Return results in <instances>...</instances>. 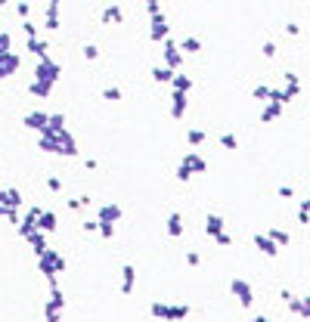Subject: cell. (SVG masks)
<instances>
[{
	"label": "cell",
	"mask_w": 310,
	"mask_h": 322,
	"mask_svg": "<svg viewBox=\"0 0 310 322\" xmlns=\"http://www.w3.org/2000/svg\"><path fill=\"white\" fill-rule=\"evenodd\" d=\"M152 38L155 40H165L168 38V19L162 13H155V19H152Z\"/></svg>",
	"instance_id": "obj_9"
},
{
	"label": "cell",
	"mask_w": 310,
	"mask_h": 322,
	"mask_svg": "<svg viewBox=\"0 0 310 322\" xmlns=\"http://www.w3.org/2000/svg\"><path fill=\"white\" fill-rule=\"evenodd\" d=\"M171 78H174V72H171V68H155V80H158V84H168Z\"/></svg>",
	"instance_id": "obj_23"
},
{
	"label": "cell",
	"mask_w": 310,
	"mask_h": 322,
	"mask_svg": "<svg viewBox=\"0 0 310 322\" xmlns=\"http://www.w3.org/2000/svg\"><path fill=\"white\" fill-rule=\"evenodd\" d=\"M189 177H192V170H189L186 164H180V170H177V180H180V183H186Z\"/></svg>",
	"instance_id": "obj_27"
},
{
	"label": "cell",
	"mask_w": 310,
	"mask_h": 322,
	"mask_svg": "<svg viewBox=\"0 0 310 322\" xmlns=\"http://www.w3.org/2000/svg\"><path fill=\"white\" fill-rule=\"evenodd\" d=\"M298 223L307 226V223H310V211H298Z\"/></svg>",
	"instance_id": "obj_32"
},
{
	"label": "cell",
	"mask_w": 310,
	"mask_h": 322,
	"mask_svg": "<svg viewBox=\"0 0 310 322\" xmlns=\"http://www.w3.org/2000/svg\"><path fill=\"white\" fill-rule=\"evenodd\" d=\"M152 313L162 316V319H186L189 316V307H165V304H155Z\"/></svg>",
	"instance_id": "obj_4"
},
{
	"label": "cell",
	"mask_w": 310,
	"mask_h": 322,
	"mask_svg": "<svg viewBox=\"0 0 310 322\" xmlns=\"http://www.w3.org/2000/svg\"><path fill=\"white\" fill-rule=\"evenodd\" d=\"M84 56H87V59H96L99 50H96V47H84Z\"/></svg>",
	"instance_id": "obj_34"
},
{
	"label": "cell",
	"mask_w": 310,
	"mask_h": 322,
	"mask_svg": "<svg viewBox=\"0 0 310 322\" xmlns=\"http://www.w3.org/2000/svg\"><path fill=\"white\" fill-rule=\"evenodd\" d=\"M186 140H189V146H202V143H205V130H199V127H196V130H189V133H186Z\"/></svg>",
	"instance_id": "obj_20"
},
{
	"label": "cell",
	"mask_w": 310,
	"mask_h": 322,
	"mask_svg": "<svg viewBox=\"0 0 310 322\" xmlns=\"http://www.w3.org/2000/svg\"><path fill=\"white\" fill-rule=\"evenodd\" d=\"M267 236H270L273 242H276L279 248H285V245H292V236L285 233V229H279V226H270V229H267Z\"/></svg>",
	"instance_id": "obj_10"
},
{
	"label": "cell",
	"mask_w": 310,
	"mask_h": 322,
	"mask_svg": "<svg viewBox=\"0 0 310 322\" xmlns=\"http://www.w3.org/2000/svg\"><path fill=\"white\" fill-rule=\"evenodd\" d=\"M131 285H133V270L124 267V291H131Z\"/></svg>",
	"instance_id": "obj_26"
},
{
	"label": "cell",
	"mask_w": 310,
	"mask_h": 322,
	"mask_svg": "<svg viewBox=\"0 0 310 322\" xmlns=\"http://www.w3.org/2000/svg\"><path fill=\"white\" fill-rule=\"evenodd\" d=\"M180 233H183V217H180V214H171V217H168V236L177 239Z\"/></svg>",
	"instance_id": "obj_12"
},
{
	"label": "cell",
	"mask_w": 310,
	"mask_h": 322,
	"mask_svg": "<svg viewBox=\"0 0 310 322\" xmlns=\"http://www.w3.org/2000/svg\"><path fill=\"white\" fill-rule=\"evenodd\" d=\"M255 248L261 251V254H267V257H276L279 254V245L267 233H255Z\"/></svg>",
	"instance_id": "obj_3"
},
{
	"label": "cell",
	"mask_w": 310,
	"mask_h": 322,
	"mask_svg": "<svg viewBox=\"0 0 310 322\" xmlns=\"http://www.w3.org/2000/svg\"><path fill=\"white\" fill-rule=\"evenodd\" d=\"M56 72H59V68H56L53 62H44V65L38 68V78H41V80H44V78H47V80H53V78H56Z\"/></svg>",
	"instance_id": "obj_14"
},
{
	"label": "cell",
	"mask_w": 310,
	"mask_h": 322,
	"mask_svg": "<svg viewBox=\"0 0 310 322\" xmlns=\"http://www.w3.org/2000/svg\"><path fill=\"white\" fill-rule=\"evenodd\" d=\"M180 50H186V53H199V50H202V40H199V38H186V40L180 43Z\"/></svg>",
	"instance_id": "obj_15"
},
{
	"label": "cell",
	"mask_w": 310,
	"mask_h": 322,
	"mask_svg": "<svg viewBox=\"0 0 310 322\" xmlns=\"http://www.w3.org/2000/svg\"><path fill=\"white\" fill-rule=\"evenodd\" d=\"M282 112H285V106H279V102H264V109H261V124H273V121H279V118H282Z\"/></svg>",
	"instance_id": "obj_5"
},
{
	"label": "cell",
	"mask_w": 310,
	"mask_h": 322,
	"mask_svg": "<svg viewBox=\"0 0 310 322\" xmlns=\"http://www.w3.org/2000/svg\"><path fill=\"white\" fill-rule=\"evenodd\" d=\"M251 322H273V319H267V316H255Z\"/></svg>",
	"instance_id": "obj_37"
},
{
	"label": "cell",
	"mask_w": 310,
	"mask_h": 322,
	"mask_svg": "<svg viewBox=\"0 0 310 322\" xmlns=\"http://www.w3.org/2000/svg\"><path fill=\"white\" fill-rule=\"evenodd\" d=\"M149 3V9H152V13H158V0H146Z\"/></svg>",
	"instance_id": "obj_35"
},
{
	"label": "cell",
	"mask_w": 310,
	"mask_h": 322,
	"mask_svg": "<svg viewBox=\"0 0 310 322\" xmlns=\"http://www.w3.org/2000/svg\"><path fill=\"white\" fill-rule=\"evenodd\" d=\"M41 226H44V229H53V226H56V217H53V214H44V217H41Z\"/></svg>",
	"instance_id": "obj_28"
},
{
	"label": "cell",
	"mask_w": 310,
	"mask_h": 322,
	"mask_svg": "<svg viewBox=\"0 0 310 322\" xmlns=\"http://www.w3.org/2000/svg\"><path fill=\"white\" fill-rule=\"evenodd\" d=\"M171 80H174V90H177V93H186V90H192V78H186V75L171 78Z\"/></svg>",
	"instance_id": "obj_13"
},
{
	"label": "cell",
	"mask_w": 310,
	"mask_h": 322,
	"mask_svg": "<svg viewBox=\"0 0 310 322\" xmlns=\"http://www.w3.org/2000/svg\"><path fill=\"white\" fill-rule=\"evenodd\" d=\"M165 62H168V68L174 72V68H180V62H183V56H180V47L177 43H165Z\"/></svg>",
	"instance_id": "obj_6"
},
{
	"label": "cell",
	"mask_w": 310,
	"mask_h": 322,
	"mask_svg": "<svg viewBox=\"0 0 310 322\" xmlns=\"http://www.w3.org/2000/svg\"><path fill=\"white\" fill-rule=\"evenodd\" d=\"M301 211H310V195H307V199L301 201Z\"/></svg>",
	"instance_id": "obj_36"
},
{
	"label": "cell",
	"mask_w": 310,
	"mask_h": 322,
	"mask_svg": "<svg viewBox=\"0 0 310 322\" xmlns=\"http://www.w3.org/2000/svg\"><path fill=\"white\" fill-rule=\"evenodd\" d=\"M217 143H221L223 149H239V140L233 133H221V136H217Z\"/></svg>",
	"instance_id": "obj_17"
},
{
	"label": "cell",
	"mask_w": 310,
	"mask_h": 322,
	"mask_svg": "<svg viewBox=\"0 0 310 322\" xmlns=\"http://www.w3.org/2000/svg\"><path fill=\"white\" fill-rule=\"evenodd\" d=\"M276 195H279V199H295V189H292V186H279Z\"/></svg>",
	"instance_id": "obj_29"
},
{
	"label": "cell",
	"mask_w": 310,
	"mask_h": 322,
	"mask_svg": "<svg viewBox=\"0 0 310 322\" xmlns=\"http://www.w3.org/2000/svg\"><path fill=\"white\" fill-rule=\"evenodd\" d=\"M285 307H289L298 319H310V297H307V294H301V297L292 294L289 301H285Z\"/></svg>",
	"instance_id": "obj_2"
},
{
	"label": "cell",
	"mask_w": 310,
	"mask_h": 322,
	"mask_svg": "<svg viewBox=\"0 0 310 322\" xmlns=\"http://www.w3.org/2000/svg\"><path fill=\"white\" fill-rule=\"evenodd\" d=\"M229 291H233V297H236V301L242 304L245 310L255 304V291H251V282H245L242 276H236V279L229 282Z\"/></svg>",
	"instance_id": "obj_1"
},
{
	"label": "cell",
	"mask_w": 310,
	"mask_h": 322,
	"mask_svg": "<svg viewBox=\"0 0 310 322\" xmlns=\"http://www.w3.org/2000/svg\"><path fill=\"white\" fill-rule=\"evenodd\" d=\"M205 233H208L211 239L221 236L223 233V217L221 214H208V217H205Z\"/></svg>",
	"instance_id": "obj_8"
},
{
	"label": "cell",
	"mask_w": 310,
	"mask_h": 322,
	"mask_svg": "<svg viewBox=\"0 0 310 322\" xmlns=\"http://www.w3.org/2000/svg\"><path fill=\"white\" fill-rule=\"evenodd\" d=\"M102 19H106V22H121V9H118V6H109Z\"/></svg>",
	"instance_id": "obj_24"
},
{
	"label": "cell",
	"mask_w": 310,
	"mask_h": 322,
	"mask_svg": "<svg viewBox=\"0 0 310 322\" xmlns=\"http://www.w3.org/2000/svg\"><path fill=\"white\" fill-rule=\"evenodd\" d=\"M106 99H121V90H115V87H109V90H106Z\"/></svg>",
	"instance_id": "obj_33"
},
{
	"label": "cell",
	"mask_w": 310,
	"mask_h": 322,
	"mask_svg": "<svg viewBox=\"0 0 310 322\" xmlns=\"http://www.w3.org/2000/svg\"><path fill=\"white\" fill-rule=\"evenodd\" d=\"M186 106H189L186 93H177L174 90V96H171V115H174V118H183V115H186Z\"/></svg>",
	"instance_id": "obj_7"
},
{
	"label": "cell",
	"mask_w": 310,
	"mask_h": 322,
	"mask_svg": "<svg viewBox=\"0 0 310 322\" xmlns=\"http://www.w3.org/2000/svg\"><path fill=\"white\" fill-rule=\"evenodd\" d=\"M0 6H3V0H0Z\"/></svg>",
	"instance_id": "obj_38"
},
{
	"label": "cell",
	"mask_w": 310,
	"mask_h": 322,
	"mask_svg": "<svg viewBox=\"0 0 310 322\" xmlns=\"http://www.w3.org/2000/svg\"><path fill=\"white\" fill-rule=\"evenodd\" d=\"M99 217H102V223H109V220H115V217H121V211L115 208V204H109V208L99 211Z\"/></svg>",
	"instance_id": "obj_19"
},
{
	"label": "cell",
	"mask_w": 310,
	"mask_h": 322,
	"mask_svg": "<svg viewBox=\"0 0 310 322\" xmlns=\"http://www.w3.org/2000/svg\"><path fill=\"white\" fill-rule=\"evenodd\" d=\"M183 164H186L189 170H196V174H202V170L208 167V164H205V158H202V155H192V152H189L186 158H183Z\"/></svg>",
	"instance_id": "obj_11"
},
{
	"label": "cell",
	"mask_w": 310,
	"mask_h": 322,
	"mask_svg": "<svg viewBox=\"0 0 310 322\" xmlns=\"http://www.w3.org/2000/svg\"><path fill=\"white\" fill-rule=\"evenodd\" d=\"M251 96L261 99V102H267V99H270V84H258L255 90H251Z\"/></svg>",
	"instance_id": "obj_16"
},
{
	"label": "cell",
	"mask_w": 310,
	"mask_h": 322,
	"mask_svg": "<svg viewBox=\"0 0 310 322\" xmlns=\"http://www.w3.org/2000/svg\"><path fill=\"white\" fill-rule=\"evenodd\" d=\"M16 56H6V59H0V78H6V72H13V68H16Z\"/></svg>",
	"instance_id": "obj_18"
},
{
	"label": "cell",
	"mask_w": 310,
	"mask_h": 322,
	"mask_svg": "<svg viewBox=\"0 0 310 322\" xmlns=\"http://www.w3.org/2000/svg\"><path fill=\"white\" fill-rule=\"evenodd\" d=\"M282 31L289 34V38H298V34H301V25H298V22H289V25H285Z\"/></svg>",
	"instance_id": "obj_25"
},
{
	"label": "cell",
	"mask_w": 310,
	"mask_h": 322,
	"mask_svg": "<svg viewBox=\"0 0 310 322\" xmlns=\"http://www.w3.org/2000/svg\"><path fill=\"white\" fill-rule=\"evenodd\" d=\"M282 84L285 87H301V78H298L295 72H282Z\"/></svg>",
	"instance_id": "obj_21"
},
{
	"label": "cell",
	"mask_w": 310,
	"mask_h": 322,
	"mask_svg": "<svg viewBox=\"0 0 310 322\" xmlns=\"http://www.w3.org/2000/svg\"><path fill=\"white\" fill-rule=\"evenodd\" d=\"M261 53H264V59H273V56L279 53V47H276V43H273V40H267V43H264V47H261Z\"/></svg>",
	"instance_id": "obj_22"
},
{
	"label": "cell",
	"mask_w": 310,
	"mask_h": 322,
	"mask_svg": "<svg viewBox=\"0 0 310 322\" xmlns=\"http://www.w3.org/2000/svg\"><path fill=\"white\" fill-rule=\"evenodd\" d=\"M186 263H189V267H199V263H202V257L196 254V251H189V254H186Z\"/></svg>",
	"instance_id": "obj_31"
},
{
	"label": "cell",
	"mask_w": 310,
	"mask_h": 322,
	"mask_svg": "<svg viewBox=\"0 0 310 322\" xmlns=\"http://www.w3.org/2000/svg\"><path fill=\"white\" fill-rule=\"evenodd\" d=\"M217 239V245H223V248H229V245H233V239H229L226 233H221V236H214Z\"/></svg>",
	"instance_id": "obj_30"
}]
</instances>
